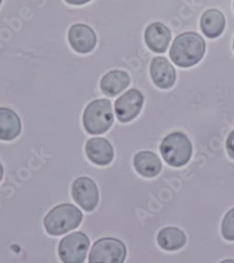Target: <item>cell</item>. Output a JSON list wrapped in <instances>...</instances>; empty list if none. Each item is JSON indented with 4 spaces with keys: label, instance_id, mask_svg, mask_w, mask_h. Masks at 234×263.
<instances>
[{
    "label": "cell",
    "instance_id": "cell-1",
    "mask_svg": "<svg viewBox=\"0 0 234 263\" xmlns=\"http://www.w3.org/2000/svg\"><path fill=\"white\" fill-rule=\"evenodd\" d=\"M206 51L204 39L196 32L178 35L170 47V58L177 67L191 68L197 65Z\"/></svg>",
    "mask_w": 234,
    "mask_h": 263
},
{
    "label": "cell",
    "instance_id": "cell-2",
    "mask_svg": "<svg viewBox=\"0 0 234 263\" xmlns=\"http://www.w3.org/2000/svg\"><path fill=\"white\" fill-rule=\"evenodd\" d=\"M83 213L76 206L63 203L53 207L44 217V228L52 236H60L80 226Z\"/></svg>",
    "mask_w": 234,
    "mask_h": 263
},
{
    "label": "cell",
    "instance_id": "cell-3",
    "mask_svg": "<svg viewBox=\"0 0 234 263\" xmlns=\"http://www.w3.org/2000/svg\"><path fill=\"white\" fill-rule=\"evenodd\" d=\"M113 123L112 102L102 99L90 102L84 111L83 124L85 132L91 135L103 134L110 129Z\"/></svg>",
    "mask_w": 234,
    "mask_h": 263
},
{
    "label": "cell",
    "instance_id": "cell-4",
    "mask_svg": "<svg viewBox=\"0 0 234 263\" xmlns=\"http://www.w3.org/2000/svg\"><path fill=\"white\" fill-rule=\"evenodd\" d=\"M193 147L191 142L182 132H172L167 135L160 144V153L166 163L180 168L189 162Z\"/></svg>",
    "mask_w": 234,
    "mask_h": 263
},
{
    "label": "cell",
    "instance_id": "cell-5",
    "mask_svg": "<svg viewBox=\"0 0 234 263\" xmlns=\"http://www.w3.org/2000/svg\"><path fill=\"white\" fill-rule=\"evenodd\" d=\"M126 257L127 248L122 241L116 238H102L93 245L89 262L121 263L125 261Z\"/></svg>",
    "mask_w": 234,
    "mask_h": 263
},
{
    "label": "cell",
    "instance_id": "cell-6",
    "mask_svg": "<svg viewBox=\"0 0 234 263\" xmlns=\"http://www.w3.org/2000/svg\"><path fill=\"white\" fill-rule=\"evenodd\" d=\"M90 246L85 232H72L59 242V258L66 263L84 262Z\"/></svg>",
    "mask_w": 234,
    "mask_h": 263
},
{
    "label": "cell",
    "instance_id": "cell-7",
    "mask_svg": "<svg viewBox=\"0 0 234 263\" xmlns=\"http://www.w3.org/2000/svg\"><path fill=\"white\" fill-rule=\"evenodd\" d=\"M144 97L140 90L129 89L117 99L114 103V111L117 119L121 123L132 121L142 111Z\"/></svg>",
    "mask_w": 234,
    "mask_h": 263
},
{
    "label": "cell",
    "instance_id": "cell-8",
    "mask_svg": "<svg viewBox=\"0 0 234 263\" xmlns=\"http://www.w3.org/2000/svg\"><path fill=\"white\" fill-rule=\"evenodd\" d=\"M73 200L86 212L95 210L99 200V190L93 180L88 177H79L75 180L71 187Z\"/></svg>",
    "mask_w": 234,
    "mask_h": 263
},
{
    "label": "cell",
    "instance_id": "cell-9",
    "mask_svg": "<svg viewBox=\"0 0 234 263\" xmlns=\"http://www.w3.org/2000/svg\"><path fill=\"white\" fill-rule=\"evenodd\" d=\"M69 45L77 53H89L96 45V35L89 26L85 24H75L68 33Z\"/></svg>",
    "mask_w": 234,
    "mask_h": 263
},
{
    "label": "cell",
    "instance_id": "cell-10",
    "mask_svg": "<svg viewBox=\"0 0 234 263\" xmlns=\"http://www.w3.org/2000/svg\"><path fill=\"white\" fill-rule=\"evenodd\" d=\"M150 75L153 83L160 89H170L176 84V69L167 58H154L150 66Z\"/></svg>",
    "mask_w": 234,
    "mask_h": 263
},
{
    "label": "cell",
    "instance_id": "cell-11",
    "mask_svg": "<svg viewBox=\"0 0 234 263\" xmlns=\"http://www.w3.org/2000/svg\"><path fill=\"white\" fill-rule=\"evenodd\" d=\"M171 33L164 24L154 22L146 27L144 31V41L152 52L165 53L170 45Z\"/></svg>",
    "mask_w": 234,
    "mask_h": 263
},
{
    "label": "cell",
    "instance_id": "cell-12",
    "mask_svg": "<svg viewBox=\"0 0 234 263\" xmlns=\"http://www.w3.org/2000/svg\"><path fill=\"white\" fill-rule=\"evenodd\" d=\"M85 153L92 163L98 166H107L114 157V150L111 142L104 138H92L85 144Z\"/></svg>",
    "mask_w": 234,
    "mask_h": 263
},
{
    "label": "cell",
    "instance_id": "cell-13",
    "mask_svg": "<svg viewBox=\"0 0 234 263\" xmlns=\"http://www.w3.org/2000/svg\"><path fill=\"white\" fill-rule=\"evenodd\" d=\"M133 164L137 173L147 178L158 176L162 168V163L158 155L150 151L137 153L134 157Z\"/></svg>",
    "mask_w": 234,
    "mask_h": 263
},
{
    "label": "cell",
    "instance_id": "cell-14",
    "mask_svg": "<svg viewBox=\"0 0 234 263\" xmlns=\"http://www.w3.org/2000/svg\"><path fill=\"white\" fill-rule=\"evenodd\" d=\"M130 84V77L126 71L120 69L111 70L105 74L101 81V89L103 94L109 97H115L123 90L128 88Z\"/></svg>",
    "mask_w": 234,
    "mask_h": 263
},
{
    "label": "cell",
    "instance_id": "cell-15",
    "mask_svg": "<svg viewBox=\"0 0 234 263\" xmlns=\"http://www.w3.org/2000/svg\"><path fill=\"white\" fill-rule=\"evenodd\" d=\"M21 120L15 111L9 108H0V140L12 141L21 133Z\"/></svg>",
    "mask_w": 234,
    "mask_h": 263
},
{
    "label": "cell",
    "instance_id": "cell-16",
    "mask_svg": "<svg viewBox=\"0 0 234 263\" xmlns=\"http://www.w3.org/2000/svg\"><path fill=\"white\" fill-rule=\"evenodd\" d=\"M226 19L223 13L217 9H210L202 14L201 28L204 36L209 39L218 37L225 30Z\"/></svg>",
    "mask_w": 234,
    "mask_h": 263
},
{
    "label": "cell",
    "instance_id": "cell-17",
    "mask_svg": "<svg viewBox=\"0 0 234 263\" xmlns=\"http://www.w3.org/2000/svg\"><path fill=\"white\" fill-rule=\"evenodd\" d=\"M158 243L166 251L179 250L186 245L185 232L176 227H167L162 229L158 234Z\"/></svg>",
    "mask_w": 234,
    "mask_h": 263
},
{
    "label": "cell",
    "instance_id": "cell-18",
    "mask_svg": "<svg viewBox=\"0 0 234 263\" xmlns=\"http://www.w3.org/2000/svg\"><path fill=\"white\" fill-rule=\"evenodd\" d=\"M221 232L225 240L234 241V208L230 209L224 216Z\"/></svg>",
    "mask_w": 234,
    "mask_h": 263
},
{
    "label": "cell",
    "instance_id": "cell-19",
    "mask_svg": "<svg viewBox=\"0 0 234 263\" xmlns=\"http://www.w3.org/2000/svg\"><path fill=\"white\" fill-rule=\"evenodd\" d=\"M226 149L229 157L234 159V130L229 133V137L226 141Z\"/></svg>",
    "mask_w": 234,
    "mask_h": 263
},
{
    "label": "cell",
    "instance_id": "cell-20",
    "mask_svg": "<svg viewBox=\"0 0 234 263\" xmlns=\"http://www.w3.org/2000/svg\"><path fill=\"white\" fill-rule=\"evenodd\" d=\"M68 4L74 6L85 5L86 3L90 2L91 0H65Z\"/></svg>",
    "mask_w": 234,
    "mask_h": 263
},
{
    "label": "cell",
    "instance_id": "cell-21",
    "mask_svg": "<svg viewBox=\"0 0 234 263\" xmlns=\"http://www.w3.org/2000/svg\"><path fill=\"white\" fill-rule=\"evenodd\" d=\"M3 174H4V168H3V166L0 163V181L3 178Z\"/></svg>",
    "mask_w": 234,
    "mask_h": 263
},
{
    "label": "cell",
    "instance_id": "cell-22",
    "mask_svg": "<svg viewBox=\"0 0 234 263\" xmlns=\"http://www.w3.org/2000/svg\"><path fill=\"white\" fill-rule=\"evenodd\" d=\"M1 4H2V0H0V6H1Z\"/></svg>",
    "mask_w": 234,
    "mask_h": 263
},
{
    "label": "cell",
    "instance_id": "cell-23",
    "mask_svg": "<svg viewBox=\"0 0 234 263\" xmlns=\"http://www.w3.org/2000/svg\"><path fill=\"white\" fill-rule=\"evenodd\" d=\"M233 50H234V40H233Z\"/></svg>",
    "mask_w": 234,
    "mask_h": 263
},
{
    "label": "cell",
    "instance_id": "cell-24",
    "mask_svg": "<svg viewBox=\"0 0 234 263\" xmlns=\"http://www.w3.org/2000/svg\"><path fill=\"white\" fill-rule=\"evenodd\" d=\"M233 9H234V2H233Z\"/></svg>",
    "mask_w": 234,
    "mask_h": 263
}]
</instances>
